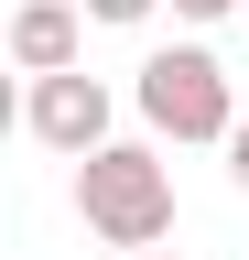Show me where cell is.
I'll return each mask as SVG.
<instances>
[{"mask_svg":"<svg viewBox=\"0 0 249 260\" xmlns=\"http://www.w3.org/2000/svg\"><path fill=\"white\" fill-rule=\"evenodd\" d=\"M98 22H152V0H87Z\"/></svg>","mask_w":249,"mask_h":260,"instance_id":"5b68a950","label":"cell"},{"mask_svg":"<svg viewBox=\"0 0 249 260\" xmlns=\"http://www.w3.org/2000/svg\"><path fill=\"white\" fill-rule=\"evenodd\" d=\"M109 109L119 98L87 76V65H54V76H33V98H22V130H33L44 152H98L109 141Z\"/></svg>","mask_w":249,"mask_h":260,"instance_id":"3957f363","label":"cell"},{"mask_svg":"<svg viewBox=\"0 0 249 260\" xmlns=\"http://www.w3.org/2000/svg\"><path fill=\"white\" fill-rule=\"evenodd\" d=\"M11 65H22V76L76 65V0H22V11H11Z\"/></svg>","mask_w":249,"mask_h":260,"instance_id":"277c9868","label":"cell"},{"mask_svg":"<svg viewBox=\"0 0 249 260\" xmlns=\"http://www.w3.org/2000/svg\"><path fill=\"white\" fill-rule=\"evenodd\" d=\"M76 217L98 228L109 249H152V239H173V174H163V152H141V141H98V152H76Z\"/></svg>","mask_w":249,"mask_h":260,"instance_id":"6da1fadb","label":"cell"},{"mask_svg":"<svg viewBox=\"0 0 249 260\" xmlns=\"http://www.w3.org/2000/svg\"><path fill=\"white\" fill-rule=\"evenodd\" d=\"M130 260H184V249H163V239H152V249H130Z\"/></svg>","mask_w":249,"mask_h":260,"instance_id":"ba28073f","label":"cell"},{"mask_svg":"<svg viewBox=\"0 0 249 260\" xmlns=\"http://www.w3.org/2000/svg\"><path fill=\"white\" fill-rule=\"evenodd\" d=\"M141 119L163 130V141H228L238 130V98H228V65H217L206 44H163L141 54Z\"/></svg>","mask_w":249,"mask_h":260,"instance_id":"7a4b0ae2","label":"cell"},{"mask_svg":"<svg viewBox=\"0 0 249 260\" xmlns=\"http://www.w3.org/2000/svg\"><path fill=\"white\" fill-rule=\"evenodd\" d=\"M184 22H217V11H249V0H173Z\"/></svg>","mask_w":249,"mask_h":260,"instance_id":"52a82bcc","label":"cell"},{"mask_svg":"<svg viewBox=\"0 0 249 260\" xmlns=\"http://www.w3.org/2000/svg\"><path fill=\"white\" fill-rule=\"evenodd\" d=\"M228 174H238V195H249V119L228 130Z\"/></svg>","mask_w":249,"mask_h":260,"instance_id":"8992f818","label":"cell"}]
</instances>
